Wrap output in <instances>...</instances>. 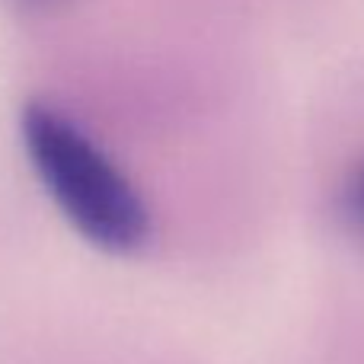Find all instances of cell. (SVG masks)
Wrapping results in <instances>:
<instances>
[{"label": "cell", "mask_w": 364, "mask_h": 364, "mask_svg": "<svg viewBox=\"0 0 364 364\" xmlns=\"http://www.w3.org/2000/svg\"><path fill=\"white\" fill-rule=\"evenodd\" d=\"M19 138L32 173L70 230L106 256H134L151 240L147 211L122 166L48 102H29L19 115Z\"/></svg>", "instance_id": "cell-1"}, {"label": "cell", "mask_w": 364, "mask_h": 364, "mask_svg": "<svg viewBox=\"0 0 364 364\" xmlns=\"http://www.w3.org/2000/svg\"><path fill=\"white\" fill-rule=\"evenodd\" d=\"M339 214L348 230L364 240V157L348 170L339 188Z\"/></svg>", "instance_id": "cell-2"}]
</instances>
